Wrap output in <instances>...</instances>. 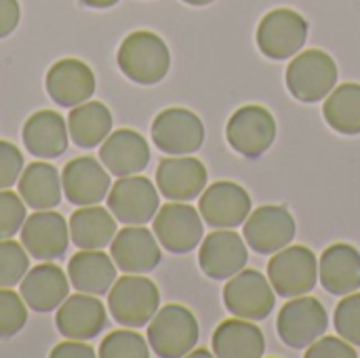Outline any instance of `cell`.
<instances>
[{"label": "cell", "instance_id": "obj_1", "mask_svg": "<svg viewBox=\"0 0 360 358\" xmlns=\"http://www.w3.org/2000/svg\"><path fill=\"white\" fill-rule=\"evenodd\" d=\"M116 61L129 80L137 84H156L169 74L171 53L158 34L137 30L122 40Z\"/></svg>", "mask_w": 360, "mask_h": 358}, {"label": "cell", "instance_id": "obj_2", "mask_svg": "<svg viewBox=\"0 0 360 358\" xmlns=\"http://www.w3.org/2000/svg\"><path fill=\"white\" fill-rule=\"evenodd\" d=\"M160 291L154 281L146 276L127 274L116 279L108 291V308L114 321L122 327L139 329L148 325L158 312Z\"/></svg>", "mask_w": 360, "mask_h": 358}, {"label": "cell", "instance_id": "obj_3", "mask_svg": "<svg viewBox=\"0 0 360 358\" xmlns=\"http://www.w3.org/2000/svg\"><path fill=\"white\" fill-rule=\"evenodd\" d=\"M200 331L196 317L179 304L160 308L148 327V344L160 358H179L192 352Z\"/></svg>", "mask_w": 360, "mask_h": 358}, {"label": "cell", "instance_id": "obj_4", "mask_svg": "<svg viewBox=\"0 0 360 358\" xmlns=\"http://www.w3.org/2000/svg\"><path fill=\"white\" fill-rule=\"evenodd\" d=\"M335 84L338 65L333 57L321 49L300 53L287 68V89L304 103H316L325 99Z\"/></svg>", "mask_w": 360, "mask_h": 358}, {"label": "cell", "instance_id": "obj_5", "mask_svg": "<svg viewBox=\"0 0 360 358\" xmlns=\"http://www.w3.org/2000/svg\"><path fill=\"white\" fill-rule=\"evenodd\" d=\"M268 279L281 298H300L310 293L319 281L316 255L302 245L285 247L268 262Z\"/></svg>", "mask_w": 360, "mask_h": 358}, {"label": "cell", "instance_id": "obj_6", "mask_svg": "<svg viewBox=\"0 0 360 358\" xmlns=\"http://www.w3.org/2000/svg\"><path fill=\"white\" fill-rule=\"evenodd\" d=\"M329 329V314L316 298H293L276 319V331L285 346L300 350L314 344Z\"/></svg>", "mask_w": 360, "mask_h": 358}, {"label": "cell", "instance_id": "obj_7", "mask_svg": "<svg viewBox=\"0 0 360 358\" xmlns=\"http://www.w3.org/2000/svg\"><path fill=\"white\" fill-rule=\"evenodd\" d=\"M308 38V21L293 8H274L259 21L255 40L268 59H289L297 55Z\"/></svg>", "mask_w": 360, "mask_h": 358}, {"label": "cell", "instance_id": "obj_8", "mask_svg": "<svg viewBox=\"0 0 360 358\" xmlns=\"http://www.w3.org/2000/svg\"><path fill=\"white\" fill-rule=\"evenodd\" d=\"M160 196L148 177H120L108 192V209L124 226H143L158 213Z\"/></svg>", "mask_w": 360, "mask_h": 358}, {"label": "cell", "instance_id": "obj_9", "mask_svg": "<svg viewBox=\"0 0 360 358\" xmlns=\"http://www.w3.org/2000/svg\"><path fill=\"white\" fill-rule=\"evenodd\" d=\"M224 304L230 314L245 321H264L274 310V289L270 279L257 270H240L224 289Z\"/></svg>", "mask_w": 360, "mask_h": 358}, {"label": "cell", "instance_id": "obj_10", "mask_svg": "<svg viewBox=\"0 0 360 358\" xmlns=\"http://www.w3.org/2000/svg\"><path fill=\"white\" fill-rule=\"evenodd\" d=\"M226 137L238 154L259 158L276 139V120L262 106H243L230 116Z\"/></svg>", "mask_w": 360, "mask_h": 358}, {"label": "cell", "instance_id": "obj_11", "mask_svg": "<svg viewBox=\"0 0 360 358\" xmlns=\"http://www.w3.org/2000/svg\"><path fill=\"white\" fill-rule=\"evenodd\" d=\"M152 141L173 156H188L205 141L202 120L186 108H167L152 122Z\"/></svg>", "mask_w": 360, "mask_h": 358}, {"label": "cell", "instance_id": "obj_12", "mask_svg": "<svg viewBox=\"0 0 360 358\" xmlns=\"http://www.w3.org/2000/svg\"><path fill=\"white\" fill-rule=\"evenodd\" d=\"M297 226L287 207L266 205L253 211L245 224V241L259 255H272L289 247L295 238Z\"/></svg>", "mask_w": 360, "mask_h": 358}, {"label": "cell", "instance_id": "obj_13", "mask_svg": "<svg viewBox=\"0 0 360 358\" xmlns=\"http://www.w3.org/2000/svg\"><path fill=\"white\" fill-rule=\"evenodd\" d=\"M154 236L171 253H190L202 241L200 213L179 200L158 209L154 215Z\"/></svg>", "mask_w": 360, "mask_h": 358}, {"label": "cell", "instance_id": "obj_14", "mask_svg": "<svg viewBox=\"0 0 360 358\" xmlns=\"http://www.w3.org/2000/svg\"><path fill=\"white\" fill-rule=\"evenodd\" d=\"M198 213L211 228L232 230L251 215V196L234 181H215L200 194Z\"/></svg>", "mask_w": 360, "mask_h": 358}, {"label": "cell", "instance_id": "obj_15", "mask_svg": "<svg viewBox=\"0 0 360 358\" xmlns=\"http://www.w3.org/2000/svg\"><path fill=\"white\" fill-rule=\"evenodd\" d=\"M19 234L25 251L40 262L61 257L70 243V226L65 224V217L51 209L25 217Z\"/></svg>", "mask_w": 360, "mask_h": 358}, {"label": "cell", "instance_id": "obj_16", "mask_svg": "<svg viewBox=\"0 0 360 358\" xmlns=\"http://www.w3.org/2000/svg\"><path fill=\"white\" fill-rule=\"evenodd\" d=\"M158 245L160 243L154 232L143 226H127L116 232L110 251L116 268L124 274H146L152 272L162 260Z\"/></svg>", "mask_w": 360, "mask_h": 358}, {"label": "cell", "instance_id": "obj_17", "mask_svg": "<svg viewBox=\"0 0 360 358\" xmlns=\"http://www.w3.org/2000/svg\"><path fill=\"white\" fill-rule=\"evenodd\" d=\"M249 260L247 247L240 234L232 230H215L211 232L198 251L200 270L213 281H228L240 270H245Z\"/></svg>", "mask_w": 360, "mask_h": 358}, {"label": "cell", "instance_id": "obj_18", "mask_svg": "<svg viewBox=\"0 0 360 358\" xmlns=\"http://www.w3.org/2000/svg\"><path fill=\"white\" fill-rule=\"evenodd\" d=\"M44 87L57 106L76 108L95 93V74L80 59H59L49 68Z\"/></svg>", "mask_w": 360, "mask_h": 358}, {"label": "cell", "instance_id": "obj_19", "mask_svg": "<svg viewBox=\"0 0 360 358\" xmlns=\"http://www.w3.org/2000/svg\"><path fill=\"white\" fill-rule=\"evenodd\" d=\"M108 317L99 298L80 291L76 295H68L55 314L57 331L68 340H93L99 335Z\"/></svg>", "mask_w": 360, "mask_h": 358}, {"label": "cell", "instance_id": "obj_20", "mask_svg": "<svg viewBox=\"0 0 360 358\" xmlns=\"http://www.w3.org/2000/svg\"><path fill=\"white\" fill-rule=\"evenodd\" d=\"M61 186L72 205H99L110 192V171L93 156L74 158L61 173Z\"/></svg>", "mask_w": 360, "mask_h": 358}, {"label": "cell", "instance_id": "obj_21", "mask_svg": "<svg viewBox=\"0 0 360 358\" xmlns=\"http://www.w3.org/2000/svg\"><path fill=\"white\" fill-rule=\"evenodd\" d=\"M207 169L198 158L175 156L160 160L156 169V186L158 192L169 200L188 203L202 194L207 188Z\"/></svg>", "mask_w": 360, "mask_h": 358}, {"label": "cell", "instance_id": "obj_22", "mask_svg": "<svg viewBox=\"0 0 360 358\" xmlns=\"http://www.w3.org/2000/svg\"><path fill=\"white\" fill-rule=\"evenodd\" d=\"M101 165L116 177L141 173L150 162V146L133 129H116L99 148Z\"/></svg>", "mask_w": 360, "mask_h": 358}, {"label": "cell", "instance_id": "obj_23", "mask_svg": "<svg viewBox=\"0 0 360 358\" xmlns=\"http://www.w3.org/2000/svg\"><path fill=\"white\" fill-rule=\"evenodd\" d=\"M70 279L55 264H40L27 270L19 283V295L34 312L46 314L57 310L70 293Z\"/></svg>", "mask_w": 360, "mask_h": 358}, {"label": "cell", "instance_id": "obj_24", "mask_svg": "<svg viewBox=\"0 0 360 358\" xmlns=\"http://www.w3.org/2000/svg\"><path fill=\"white\" fill-rule=\"evenodd\" d=\"M70 285L89 295H105L116 281V264L101 249H80L68 264Z\"/></svg>", "mask_w": 360, "mask_h": 358}, {"label": "cell", "instance_id": "obj_25", "mask_svg": "<svg viewBox=\"0 0 360 358\" xmlns=\"http://www.w3.org/2000/svg\"><path fill=\"white\" fill-rule=\"evenodd\" d=\"M68 127L61 114L51 110L34 112L23 124V143L36 158H57L68 150Z\"/></svg>", "mask_w": 360, "mask_h": 358}, {"label": "cell", "instance_id": "obj_26", "mask_svg": "<svg viewBox=\"0 0 360 358\" xmlns=\"http://www.w3.org/2000/svg\"><path fill=\"white\" fill-rule=\"evenodd\" d=\"M321 285L333 295H350L360 289V253L346 243L327 247L319 262Z\"/></svg>", "mask_w": 360, "mask_h": 358}, {"label": "cell", "instance_id": "obj_27", "mask_svg": "<svg viewBox=\"0 0 360 358\" xmlns=\"http://www.w3.org/2000/svg\"><path fill=\"white\" fill-rule=\"evenodd\" d=\"M266 340L259 327L245 319H228L213 333V354L219 358L264 357Z\"/></svg>", "mask_w": 360, "mask_h": 358}, {"label": "cell", "instance_id": "obj_28", "mask_svg": "<svg viewBox=\"0 0 360 358\" xmlns=\"http://www.w3.org/2000/svg\"><path fill=\"white\" fill-rule=\"evenodd\" d=\"M68 226L72 243L80 249H103L116 236V217L99 205L80 207L72 213Z\"/></svg>", "mask_w": 360, "mask_h": 358}, {"label": "cell", "instance_id": "obj_29", "mask_svg": "<svg viewBox=\"0 0 360 358\" xmlns=\"http://www.w3.org/2000/svg\"><path fill=\"white\" fill-rule=\"evenodd\" d=\"M19 196L23 203L36 211L55 209L61 203V177L57 169L49 162H32L21 171L17 181Z\"/></svg>", "mask_w": 360, "mask_h": 358}, {"label": "cell", "instance_id": "obj_30", "mask_svg": "<svg viewBox=\"0 0 360 358\" xmlns=\"http://www.w3.org/2000/svg\"><path fill=\"white\" fill-rule=\"evenodd\" d=\"M68 131L78 148H95L112 133V112L101 101H84L72 108Z\"/></svg>", "mask_w": 360, "mask_h": 358}, {"label": "cell", "instance_id": "obj_31", "mask_svg": "<svg viewBox=\"0 0 360 358\" xmlns=\"http://www.w3.org/2000/svg\"><path fill=\"white\" fill-rule=\"evenodd\" d=\"M323 116L331 129L344 135H360V84L346 82L329 93Z\"/></svg>", "mask_w": 360, "mask_h": 358}, {"label": "cell", "instance_id": "obj_32", "mask_svg": "<svg viewBox=\"0 0 360 358\" xmlns=\"http://www.w3.org/2000/svg\"><path fill=\"white\" fill-rule=\"evenodd\" d=\"M30 270V253L23 245L4 238L0 241V287H15Z\"/></svg>", "mask_w": 360, "mask_h": 358}, {"label": "cell", "instance_id": "obj_33", "mask_svg": "<svg viewBox=\"0 0 360 358\" xmlns=\"http://www.w3.org/2000/svg\"><path fill=\"white\" fill-rule=\"evenodd\" d=\"M101 358H148L150 346L135 331H112L99 346Z\"/></svg>", "mask_w": 360, "mask_h": 358}, {"label": "cell", "instance_id": "obj_34", "mask_svg": "<svg viewBox=\"0 0 360 358\" xmlns=\"http://www.w3.org/2000/svg\"><path fill=\"white\" fill-rule=\"evenodd\" d=\"M27 323V304L8 287H0V338L17 335Z\"/></svg>", "mask_w": 360, "mask_h": 358}, {"label": "cell", "instance_id": "obj_35", "mask_svg": "<svg viewBox=\"0 0 360 358\" xmlns=\"http://www.w3.org/2000/svg\"><path fill=\"white\" fill-rule=\"evenodd\" d=\"M333 323L340 338H344L352 346H360V293L344 295V300L335 308Z\"/></svg>", "mask_w": 360, "mask_h": 358}, {"label": "cell", "instance_id": "obj_36", "mask_svg": "<svg viewBox=\"0 0 360 358\" xmlns=\"http://www.w3.org/2000/svg\"><path fill=\"white\" fill-rule=\"evenodd\" d=\"M25 203L11 190H0V241L13 238L25 222Z\"/></svg>", "mask_w": 360, "mask_h": 358}, {"label": "cell", "instance_id": "obj_37", "mask_svg": "<svg viewBox=\"0 0 360 358\" xmlns=\"http://www.w3.org/2000/svg\"><path fill=\"white\" fill-rule=\"evenodd\" d=\"M23 171V154L11 141L0 139V190H8L19 181Z\"/></svg>", "mask_w": 360, "mask_h": 358}, {"label": "cell", "instance_id": "obj_38", "mask_svg": "<svg viewBox=\"0 0 360 358\" xmlns=\"http://www.w3.org/2000/svg\"><path fill=\"white\" fill-rule=\"evenodd\" d=\"M306 358H356V350L344 338H319L308 346Z\"/></svg>", "mask_w": 360, "mask_h": 358}, {"label": "cell", "instance_id": "obj_39", "mask_svg": "<svg viewBox=\"0 0 360 358\" xmlns=\"http://www.w3.org/2000/svg\"><path fill=\"white\" fill-rule=\"evenodd\" d=\"M21 19V8L17 0H0V38L15 32Z\"/></svg>", "mask_w": 360, "mask_h": 358}, {"label": "cell", "instance_id": "obj_40", "mask_svg": "<svg viewBox=\"0 0 360 358\" xmlns=\"http://www.w3.org/2000/svg\"><path fill=\"white\" fill-rule=\"evenodd\" d=\"M53 358H93L95 350L86 344H82L80 340H70V342H61L53 348L51 352Z\"/></svg>", "mask_w": 360, "mask_h": 358}, {"label": "cell", "instance_id": "obj_41", "mask_svg": "<svg viewBox=\"0 0 360 358\" xmlns=\"http://www.w3.org/2000/svg\"><path fill=\"white\" fill-rule=\"evenodd\" d=\"M80 2L86 4V6H91V8H110L116 2H120V0H80Z\"/></svg>", "mask_w": 360, "mask_h": 358}, {"label": "cell", "instance_id": "obj_42", "mask_svg": "<svg viewBox=\"0 0 360 358\" xmlns=\"http://www.w3.org/2000/svg\"><path fill=\"white\" fill-rule=\"evenodd\" d=\"M186 4H192V6H205V4H211L213 0H184Z\"/></svg>", "mask_w": 360, "mask_h": 358}, {"label": "cell", "instance_id": "obj_43", "mask_svg": "<svg viewBox=\"0 0 360 358\" xmlns=\"http://www.w3.org/2000/svg\"><path fill=\"white\" fill-rule=\"evenodd\" d=\"M190 354H192V357H211L209 350H192Z\"/></svg>", "mask_w": 360, "mask_h": 358}]
</instances>
